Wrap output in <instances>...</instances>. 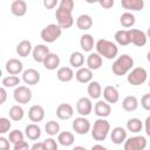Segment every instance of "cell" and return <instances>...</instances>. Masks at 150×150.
I'll return each instance as SVG.
<instances>
[{
	"instance_id": "50",
	"label": "cell",
	"mask_w": 150,
	"mask_h": 150,
	"mask_svg": "<svg viewBox=\"0 0 150 150\" xmlns=\"http://www.w3.org/2000/svg\"><path fill=\"white\" fill-rule=\"evenodd\" d=\"M144 129H145V134L150 137V116H148L144 121Z\"/></svg>"
},
{
	"instance_id": "25",
	"label": "cell",
	"mask_w": 150,
	"mask_h": 150,
	"mask_svg": "<svg viewBox=\"0 0 150 150\" xmlns=\"http://www.w3.org/2000/svg\"><path fill=\"white\" fill-rule=\"evenodd\" d=\"M75 74L71 67H61L56 71V77L61 82H69L74 79Z\"/></svg>"
},
{
	"instance_id": "15",
	"label": "cell",
	"mask_w": 150,
	"mask_h": 150,
	"mask_svg": "<svg viewBox=\"0 0 150 150\" xmlns=\"http://www.w3.org/2000/svg\"><path fill=\"white\" fill-rule=\"evenodd\" d=\"M49 48L46 46V45H42V43H39L36 45L34 48H33V52H32V55H33V59L35 62L38 63H43L46 56L49 54Z\"/></svg>"
},
{
	"instance_id": "17",
	"label": "cell",
	"mask_w": 150,
	"mask_h": 150,
	"mask_svg": "<svg viewBox=\"0 0 150 150\" xmlns=\"http://www.w3.org/2000/svg\"><path fill=\"white\" fill-rule=\"evenodd\" d=\"M74 115V108L71 104L69 103H61L57 105L56 108V116L60 118V120H63V121H67L69 118H71Z\"/></svg>"
},
{
	"instance_id": "23",
	"label": "cell",
	"mask_w": 150,
	"mask_h": 150,
	"mask_svg": "<svg viewBox=\"0 0 150 150\" xmlns=\"http://www.w3.org/2000/svg\"><path fill=\"white\" fill-rule=\"evenodd\" d=\"M25 136L30 141H38L41 137V128L36 123H30L25 128Z\"/></svg>"
},
{
	"instance_id": "12",
	"label": "cell",
	"mask_w": 150,
	"mask_h": 150,
	"mask_svg": "<svg viewBox=\"0 0 150 150\" xmlns=\"http://www.w3.org/2000/svg\"><path fill=\"white\" fill-rule=\"evenodd\" d=\"M94 111L98 118H105L111 114V105L105 101L98 100L94 105Z\"/></svg>"
},
{
	"instance_id": "35",
	"label": "cell",
	"mask_w": 150,
	"mask_h": 150,
	"mask_svg": "<svg viewBox=\"0 0 150 150\" xmlns=\"http://www.w3.org/2000/svg\"><path fill=\"white\" fill-rule=\"evenodd\" d=\"M8 115H9V118L12 121H15V122H19L25 116V110L20 105V104H15V105H12L9 108V111H8Z\"/></svg>"
},
{
	"instance_id": "54",
	"label": "cell",
	"mask_w": 150,
	"mask_h": 150,
	"mask_svg": "<svg viewBox=\"0 0 150 150\" xmlns=\"http://www.w3.org/2000/svg\"><path fill=\"white\" fill-rule=\"evenodd\" d=\"M146 36L148 38H150V27L148 28V30H146Z\"/></svg>"
},
{
	"instance_id": "44",
	"label": "cell",
	"mask_w": 150,
	"mask_h": 150,
	"mask_svg": "<svg viewBox=\"0 0 150 150\" xmlns=\"http://www.w3.org/2000/svg\"><path fill=\"white\" fill-rule=\"evenodd\" d=\"M141 105L144 110H149L150 111V93L144 94L141 98Z\"/></svg>"
},
{
	"instance_id": "20",
	"label": "cell",
	"mask_w": 150,
	"mask_h": 150,
	"mask_svg": "<svg viewBox=\"0 0 150 150\" xmlns=\"http://www.w3.org/2000/svg\"><path fill=\"white\" fill-rule=\"evenodd\" d=\"M75 79L77 82L83 84L90 83L93 81V70H90L88 67H82L75 73Z\"/></svg>"
},
{
	"instance_id": "36",
	"label": "cell",
	"mask_w": 150,
	"mask_h": 150,
	"mask_svg": "<svg viewBox=\"0 0 150 150\" xmlns=\"http://www.w3.org/2000/svg\"><path fill=\"white\" fill-rule=\"evenodd\" d=\"M136 22V19H135V15L130 12H124L122 13V15L120 16V23L122 25V27L124 28H130L135 25Z\"/></svg>"
},
{
	"instance_id": "29",
	"label": "cell",
	"mask_w": 150,
	"mask_h": 150,
	"mask_svg": "<svg viewBox=\"0 0 150 150\" xmlns=\"http://www.w3.org/2000/svg\"><path fill=\"white\" fill-rule=\"evenodd\" d=\"M88 95L91 100H98L100 96L102 95V87L101 83L97 81H91L90 83H88V88H87Z\"/></svg>"
},
{
	"instance_id": "52",
	"label": "cell",
	"mask_w": 150,
	"mask_h": 150,
	"mask_svg": "<svg viewBox=\"0 0 150 150\" xmlns=\"http://www.w3.org/2000/svg\"><path fill=\"white\" fill-rule=\"evenodd\" d=\"M90 150H109V149L105 148V146H103L102 144H95V145H93L90 148Z\"/></svg>"
},
{
	"instance_id": "37",
	"label": "cell",
	"mask_w": 150,
	"mask_h": 150,
	"mask_svg": "<svg viewBox=\"0 0 150 150\" xmlns=\"http://www.w3.org/2000/svg\"><path fill=\"white\" fill-rule=\"evenodd\" d=\"M142 128H143V122L137 117H132L127 122V130L130 132L137 134L142 130Z\"/></svg>"
},
{
	"instance_id": "3",
	"label": "cell",
	"mask_w": 150,
	"mask_h": 150,
	"mask_svg": "<svg viewBox=\"0 0 150 150\" xmlns=\"http://www.w3.org/2000/svg\"><path fill=\"white\" fill-rule=\"evenodd\" d=\"M110 132V123L105 118H97L91 127V137L95 141H104Z\"/></svg>"
},
{
	"instance_id": "9",
	"label": "cell",
	"mask_w": 150,
	"mask_h": 150,
	"mask_svg": "<svg viewBox=\"0 0 150 150\" xmlns=\"http://www.w3.org/2000/svg\"><path fill=\"white\" fill-rule=\"evenodd\" d=\"M73 130L79 135H86L91 130V124L89 120H87L83 116H79L73 121Z\"/></svg>"
},
{
	"instance_id": "6",
	"label": "cell",
	"mask_w": 150,
	"mask_h": 150,
	"mask_svg": "<svg viewBox=\"0 0 150 150\" xmlns=\"http://www.w3.org/2000/svg\"><path fill=\"white\" fill-rule=\"evenodd\" d=\"M73 12L59 8L55 12V18L57 21V25L62 28V29H68L74 25V18H73Z\"/></svg>"
},
{
	"instance_id": "51",
	"label": "cell",
	"mask_w": 150,
	"mask_h": 150,
	"mask_svg": "<svg viewBox=\"0 0 150 150\" xmlns=\"http://www.w3.org/2000/svg\"><path fill=\"white\" fill-rule=\"evenodd\" d=\"M30 150H45L42 142H36L30 146Z\"/></svg>"
},
{
	"instance_id": "28",
	"label": "cell",
	"mask_w": 150,
	"mask_h": 150,
	"mask_svg": "<svg viewBox=\"0 0 150 150\" xmlns=\"http://www.w3.org/2000/svg\"><path fill=\"white\" fill-rule=\"evenodd\" d=\"M33 48L29 40H22L16 45V54L21 57H26L33 52Z\"/></svg>"
},
{
	"instance_id": "14",
	"label": "cell",
	"mask_w": 150,
	"mask_h": 150,
	"mask_svg": "<svg viewBox=\"0 0 150 150\" xmlns=\"http://www.w3.org/2000/svg\"><path fill=\"white\" fill-rule=\"evenodd\" d=\"M103 98L105 102H108L109 104H114L117 103L120 100V93L117 90L116 87L114 86H105L103 89Z\"/></svg>"
},
{
	"instance_id": "26",
	"label": "cell",
	"mask_w": 150,
	"mask_h": 150,
	"mask_svg": "<svg viewBox=\"0 0 150 150\" xmlns=\"http://www.w3.org/2000/svg\"><path fill=\"white\" fill-rule=\"evenodd\" d=\"M115 41L120 46H128L131 43V36L129 29H120L115 33Z\"/></svg>"
},
{
	"instance_id": "38",
	"label": "cell",
	"mask_w": 150,
	"mask_h": 150,
	"mask_svg": "<svg viewBox=\"0 0 150 150\" xmlns=\"http://www.w3.org/2000/svg\"><path fill=\"white\" fill-rule=\"evenodd\" d=\"M60 129H61V127H60L59 122H56V121H48V122L46 123V125H45V130H46V132H47L50 137L59 135V134L61 132Z\"/></svg>"
},
{
	"instance_id": "56",
	"label": "cell",
	"mask_w": 150,
	"mask_h": 150,
	"mask_svg": "<svg viewBox=\"0 0 150 150\" xmlns=\"http://www.w3.org/2000/svg\"><path fill=\"white\" fill-rule=\"evenodd\" d=\"M149 87H150V80H149Z\"/></svg>"
},
{
	"instance_id": "32",
	"label": "cell",
	"mask_w": 150,
	"mask_h": 150,
	"mask_svg": "<svg viewBox=\"0 0 150 150\" xmlns=\"http://www.w3.org/2000/svg\"><path fill=\"white\" fill-rule=\"evenodd\" d=\"M121 6L129 11H142L144 7L143 0H121Z\"/></svg>"
},
{
	"instance_id": "49",
	"label": "cell",
	"mask_w": 150,
	"mask_h": 150,
	"mask_svg": "<svg viewBox=\"0 0 150 150\" xmlns=\"http://www.w3.org/2000/svg\"><path fill=\"white\" fill-rule=\"evenodd\" d=\"M6 98H7L6 88H5V87H1V88H0V104H4V103L6 102Z\"/></svg>"
},
{
	"instance_id": "43",
	"label": "cell",
	"mask_w": 150,
	"mask_h": 150,
	"mask_svg": "<svg viewBox=\"0 0 150 150\" xmlns=\"http://www.w3.org/2000/svg\"><path fill=\"white\" fill-rule=\"evenodd\" d=\"M74 6H75V4L73 0H61V2L59 4V8H62V9L69 11V12H73Z\"/></svg>"
},
{
	"instance_id": "18",
	"label": "cell",
	"mask_w": 150,
	"mask_h": 150,
	"mask_svg": "<svg viewBox=\"0 0 150 150\" xmlns=\"http://www.w3.org/2000/svg\"><path fill=\"white\" fill-rule=\"evenodd\" d=\"M28 118L33 123H39L45 118V109L42 105L34 104L28 110Z\"/></svg>"
},
{
	"instance_id": "22",
	"label": "cell",
	"mask_w": 150,
	"mask_h": 150,
	"mask_svg": "<svg viewBox=\"0 0 150 150\" xmlns=\"http://www.w3.org/2000/svg\"><path fill=\"white\" fill-rule=\"evenodd\" d=\"M87 67L90 70H97L102 67V56L97 53H89V55L87 56Z\"/></svg>"
},
{
	"instance_id": "47",
	"label": "cell",
	"mask_w": 150,
	"mask_h": 150,
	"mask_svg": "<svg viewBox=\"0 0 150 150\" xmlns=\"http://www.w3.org/2000/svg\"><path fill=\"white\" fill-rule=\"evenodd\" d=\"M114 4H115L114 0H100V1H98V5H100L101 7H103V8H105V9L111 8V7L114 6Z\"/></svg>"
},
{
	"instance_id": "1",
	"label": "cell",
	"mask_w": 150,
	"mask_h": 150,
	"mask_svg": "<svg viewBox=\"0 0 150 150\" xmlns=\"http://www.w3.org/2000/svg\"><path fill=\"white\" fill-rule=\"evenodd\" d=\"M134 67V59L128 54L120 55L112 63L111 70L116 76H123L130 73Z\"/></svg>"
},
{
	"instance_id": "27",
	"label": "cell",
	"mask_w": 150,
	"mask_h": 150,
	"mask_svg": "<svg viewBox=\"0 0 150 150\" xmlns=\"http://www.w3.org/2000/svg\"><path fill=\"white\" fill-rule=\"evenodd\" d=\"M95 41H94V38L91 34H83L81 35L80 38V46H81V49L83 52H88V53H91V50L94 49V46H95Z\"/></svg>"
},
{
	"instance_id": "46",
	"label": "cell",
	"mask_w": 150,
	"mask_h": 150,
	"mask_svg": "<svg viewBox=\"0 0 150 150\" xmlns=\"http://www.w3.org/2000/svg\"><path fill=\"white\" fill-rule=\"evenodd\" d=\"M13 150H30V146H29L28 142L22 141V142L15 144V145L13 146Z\"/></svg>"
},
{
	"instance_id": "48",
	"label": "cell",
	"mask_w": 150,
	"mask_h": 150,
	"mask_svg": "<svg viewBox=\"0 0 150 150\" xmlns=\"http://www.w3.org/2000/svg\"><path fill=\"white\" fill-rule=\"evenodd\" d=\"M43 6L47 9H53L57 6V0H43Z\"/></svg>"
},
{
	"instance_id": "30",
	"label": "cell",
	"mask_w": 150,
	"mask_h": 150,
	"mask_svg": "<svg viewBox=\"0 0 150 150\" xmlns=\"http://www.w3.org/2000/svg\"><path fill=\"white\" fill-rule=\"evenodd\" d=\"M138 100L136 96L134 95H129V96H125L122 101V108L125 110V111H135L137 108H138Z\"/></svg>"
},
{
	"instance_id": "7",
	"label": "cell",
	"mask_w": 150,
	"mask_h": 150,
	"mask_svg": "<svg viewBox=\"0 0 150 150\" xmlns=\"http://www.w3.org/2000/svg\"><path fill=\"white\" fill-rule=\"evenodd\" d=\"M13 97H14V101L16 103L27 104V103L30 102V100L33 97V94H32V90L27 86H19L14 89Z\"/></svg>"
},
{
	"instance_id": "4",
	"label": "cell",
	"mask_w": 150,
	"mask_h": 150,
	"mask_svg": "<svg viewBox=\"0 0 150 150\" xmlns=\"http://www.w3.org/2000/svg\"><path fill=\"white\" fill-rule=\"evenodd\" d=\"M61 34L62 28L57 23H49L41 30L40 36L46 43H53L61 36Z\"/></svg>"
},
{
	"instance_id": "45",
	"label": "cell",
	"mask_w": 150,
	"mask_h": 150,
	"mask_svg": "<svg viewBox=\"0 0 150 150\" xmlns=\"http://www.w3.org/2000/svg\"><path fill=\"white\" fill-rule=\"evenodd\" d=\"M11 148V142L8 138L1 136L0 137V150H9Z\"/></svg>"
},
{
	"instance_id": "40",
	"label": "cell",
	"mask_w": 150,
	"mask_h": 150,
	"mask_svg": "<svg viewBox=\"0 0 150 150\" xmlns=\"http://www.w3.org/2000/svg\"><path fill=\"white\" fill-rule=\"evenodd\" d=\"M8 139H9V142H11L13 145H15V144H18V143L25 141V134H23L22 131L18 130V129H14V130H12V131L9 132Z\"/></svg>"
},
{
	"instance_id": "33",
	"label": "cell",
	"mask_w": 150,
	"mask_h": 150,
	"mask_svg": "<svg viewBox=\"0 0 150 150\" xmlns=\"http://www.w3.org/2000/svg\"><path fill=\"white\" fill-rule=\"evenodd\" d=\"M69 63L73 68H82L84 63V55L82 52H73L69 56Z\"/></svg>"
},
{
	"instance_id": "19",
	"label": "cell",
	"mask_w": 150,
	"mask_h": 150,
	"mask_svg": "<svg viewBox=\"0 0 150 150\" xmlns=\"http://www.w3.org/2000/svg\"><path fill=\"white\" fill-rule=\"evenodd\" d=\"M110 139L116 145H120V144L124 143L125 139H127V130L122 127H115L110 131Z\"/></svg>"
},
{
	"instance_id": "31",
	"label": "cell",
	"mask_w": 150,
	"mask_h": 150,
	"mask_svg": "<svg viewBox=\"0 0 150 150\" xmlns=\"http://www.w3.org/2000/svg\"><path fill=\"white\" fill-rule=\"evenodd\" d=\"M76 26L81 30H88L93 26V18L88 14H81L76 19Z\"/></svg>"
},
{
	"instance_id": "2",
	"label": "cell",
	"mask_w": 150,
	"mask_h": 150,
	"mask_svg": "<svg viewBox=\"0 0 150 150\" xmlns=\"http://www.w3.org/2000/svg\"><path fill=\"white\" fill-rule=\"evenodd\" d=\"M95 48H96V53L100 54L102 57H104L107 60H112L118 54L117 45L115 42L105 40V39L97 40V42L95 45Z\"/></svg>"
},
{
	"instance_id": "39",
	"label": "cell",
	"mask_w": 150,
	"mask_h": 150,
	"mask_svg": "<svg viewBox=\"0 0 150 150\" xmlns=\"http://www.w3.org/2000/svg\"><path fill=\"white\" fill-rule=\"evenodd\" d=\"M1 84L5 88H14V87L16 88L20 84V79L16 75H8V76H5L2 79Z\"/></svg>"
},
{
	"instance_id": "13",
	"label": "cell",
	"mask_w": 150,
	"mask_h": 150,
	"mask_svg": "<svg viewBox=\"0 0 150 150\" xmlns=\"http://www.w3.org/2000/svg\"><path fill=\"white\" fill-rule=\"evenodd\" d=\"M130 30V36H131V43L137 46V47H143L146 41H148V36L146 33H144L141 29H136V28H131Z\"/></svg>"
},
{
	"instance_id": "57",
	"label": "cell",
	"mask_w": 150,
	"mask_h": 150,
	"mask_svg": "<svg viewBox=\"0 0 150 150\" xmlns=\"http://www.w3.org/2000/svg\"><path fill=\"white\" fill-rule=\"evenodd\" d=\"M149 150H150V148H149Z\"/></svg>"
},
{
	"instance_id": "42",
	"label": "cell",
	"mask_w": 150,
	"mask_h": 150,
	"mask_svg": "<svg viewBox=\"0 0 150 150\" xmlns=\"http://www.w3.org/2000/svg\"><path fill=\"white\" fill-rule=\"evenodd\" d=\"M11 127H12V123H11V121H9L8 118H6V117H0V134H1V135L8 132L9 129H11Z\"/></svg>"
},
{
	"instance_id": "55",
	"label": "cell",
	"mask_w": 150,
	"mask_h": 150,
	"mask_svg": "<svg viewBox=\"0 0 150 150\" xmlns=\"http://www.w3.org/2000/svg\"><path fill=\"white\" fill-rule=\"evenodd\" d=\"M146 59H148V61L150 62V50L148 52V54H146Z\"/></svg>"
},
{
	"instance_id": "16",
	"label": "cell",
	"mask_w": 150,
	"mask_h": 150,
	"mask_svg": "<svg viewBox=\"0 0 150 150\" xmlns=\"http://www.w3.org/2000/svg\"><path fill=\"white\" fill-rule=\"evenodd\" d=\"M5 69L9 75H19L23 73V64L19 59H9L5 64Z\"/></svg>"
},
{
	"instance_id": "24",
	"label": "cell",
	"mask_w": 150,
	"mask_h": 150,
	"mask_svg": "<svg viewBox=\"0 0 150 150\" xmlns=\"http://www.w3.org/2000/svg\"><path fill=\"white\" fill-rule=\"evenodd\" d=\"M42 64L48 70H55L60 66V56L57 54H55V53H49L46 56V59H45Z\"/></svg>"
},
{
	"instance_id": "8",
	"label": "cell",
	"mask_w": 150,
	"mask_h": 150,
	"mask_svg": "<svg viewBox=\"0 0 150 150\" xmlns=\"http://www.w3.org/2000/svg\"><path fill=\"white\" fill-rule=\"evenodd\" d=\"M148 145L146 138L144 136H132L125 139L123 143L124 150H144Z\"/></svg>"
},
{
	"instance_id": "10",
	"label": "cell",
	"mask_w": 150,
	"mask_h": 150,
	"mask_svg": "<svg viewBox=\"0 0 150 150\" xmlns=\"http://www.w3.org/2000/svg\"><path fill=\"white\" fill-rule=\"evenodd\" d=\"M91 110H93V102H91L90 97L83 96V97H80L77 100V102H76V111L81 116H83V117L88 116L91 112Z\"/></svg>"
},
{
	"instance_id": "41",
	"label": "cell",
	"mask_w": 150,
	"mask_h": 150,
	"mask_svg": "<svg viewBox=\"0 0 150 150\" xmlns=\"http://www.w3.org/2000/svg\"><path fill=\"white\" fill-rule=\"evenodd\" d=\"M42 144H43L45 150H57V146H59V142L56 139H54L53 137L46 138L42 142Z\"/></svg>"
},
{
	"instance_id": "53",
	"label": "cell",
	"mask_w": 150,
	"mask_h": 150,
	"mask_svg": "<svg viewBox=\"0 0 150 150\" xmlns=\"http://www.w3.org/2000/svg\"><path fill=\"white\" fill-rule=\"evenodd\" d=\"M71 150H87L84 146H82V145H76V146H74Z\"/></svg>"
},
{
	"instance_id": "34",
	"label": "cell",
	"mask_w": 150,
	"mask_h": 150,
	"mask_svg": "<svg viewBox=\"0 0 150 150\" xmlns=\"http://www.w3.org/2000/svg\"><path fill=\"white\" fill-rule=\"evenodd\" d=\"M74 141H75L74 134L70 132V131H61L57 135V142H59V144H61L63 146H70V145H73Z\"/></svg>"
},
{
	"instance_id": "5",
	"label": "cell",
	"mask_w": 150,
	"mask_h": 150,
	"mask_svg": "<svg viewBox=\"0 0 150 150\" xmlns=\"http://www.w3.org/2000/svg\"><path fill=\"white\" fill-rule=\"evenodd\" d=\"M148 79V73L143 67H136L130 70V73L127 76V81L129 84L137 87L143 84Z\"/></svg>"
},
{
	"instance_id": "21",
	"label": "cell",
	"mask_w": 150,
	"mask_h": 150,
	"mask_svg": "<svg viewBox=\"0 0 150 150\" xmlns=\"http://www.w3.org/2000/svg\"><path fill=\"white\" fill-rule=\"evenodd\" d=\"M11 12L15 16H23L27 13V2L25 0H14L11 4Z\"/></svg>"
},
{
	"instance_id": "11",
	"label": "cell",
	"mask_w": 150,
	"mask_h": 150,
	"mask_svg": "<svg viewBox=\"0 0 150 150\" xmlns=\"http://www.w3.org/2000/svg\"><path fill=\"white\" fill-rule=\"evenodd\" d=\"M40 73L34 68H28L22 73V81L28 86H35L40 82Z\"/></svg>"
}]
</instances>
